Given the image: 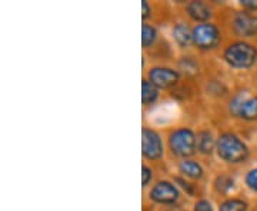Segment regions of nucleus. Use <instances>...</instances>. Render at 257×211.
Instances as JSON below:
<instances>
[{
  "instance_id": "nucleus-8",
  "label": "nucleus",
  "mask_w": 257,
  "mask_h": 211,
  "mask_svg": "<svg viewBox=\"0 0 257 211\" xmlns=\"http://www.w3.org/2000/svg\"><path fill=\"white\" fill-rule=\"evenodd\" d=\"M230 110L239 117H243L246 120H256L257 119V97L251 99H241L237 97L236 100L231 103Z\"/></svg>"
},
{
  "instance_id": "nucleus-19",
  "label": "nucleus",
  "mask_w": 257,
  "mask_h": 211,
  "mask_svg": "<svg viewBox=\"0 0 257 211\" xmlns=\"http://www.w3.org/2000/svg\"><path fill=\"white\" fill-rule=\"evenodd\" d=\"M194 211H213V208H211L210 202L206 201V200H200V201L196 202Z\"/></svg>"
},
{
  "instance_id": "nucleus-12",
  "label": "nucleus",
  "mask_w": 257,
  "mask_h": 211,
  "mask_svg": "<svg viewBox=\"0 0 257 211\" xmlns=\"http://www.w3.org/2000/svg\"><path fill=\"white\" fill-rule=\"evenodd\" d=\"M173 35H175L176 42L182 47H187L190 45V42H193V32H190L189 28L182 25V23H179L176 26L175 30H173Z\"/></svg>"
},
{
  "instance_id": "nucleus-22",
  "label": "nucleus",
  "mask_w": 257,
  "mask_h": 211,
  "mask_svg": "<svg viewBox=\"0 0 257 211\" xmlns=\"http://www.w3.org/2000/svg\"><path fill=\"white\" fill-rule=\"evenodd\" d=\"M142 6H143V15L142 16H143V19H146L149 16V5H147L146 2H143Z\"/></svg>"
},
{
  "instance_id": "nucleus-21",
  "label": "nucleus",
  "mask_w": 257,
  "mask_h": 211,
  "mask_svg": "<svg viewBox=\"0 0 257 211\" xmlns=\"http://www.w3.org/2000/svg\"><path fill=\"white\" fill-rule=\"evenodd\" d=\"M243 8H246L248 10H256L257 9V0H241L240 2Z\"/></svg>"
},
{
  "instance_id": "nucleus-16",
  "label": "nucleus",
  "mask_w": 257,
  "mask_h": 211,
  "mask_svg": "<svg viewBox=\"0 0 257 211\" xmlns=\"http://www.w3.org/2000/svg\"><path fill=\"white\" fill-rule=\"evenodd\" d=\"M247 210V202L243 200H227L220 205L219 211H246Z\"/></svg>"
},
{
  "instance_id": "nucleus-3",
  "label": "nucleus",
  "mask_w": 257,
  "mask_h": 211,
  "mask_svg": "<svg viewBox=\"0 0 257 211\" xmlns=\"http://www.w3.org/2000/svg\"><path fill=\"white\" fill-rule=\"evenodd\" d=\"M169 144H170V148L176 156H192L194 153V148H196V137L190 130H176L175 133H172V136H170Z\"/></svg>"
},
{
  "instance_id": "nucleus-1",
  "label": "nucleus",
  "mask_w": 257,
  "mask_h": 211,
  "mask_svg": "<svg viewBox=\"0 0 257 211\" xmlns=\"http://www.w3.org/2000/svg\"><path fill=\"white\" fill-rule=\"evenodd\" d=\"M216 147H217L219 156L227 163H241L248 156L246 144L239 137H236L234 134H230V133L221 134L216 143Z\"/></svg>"
},
{
  "instance_id": "nucleus-10",
  "label": "nucleus",
  "mask_w": 257,
  "mask_h": 211,
  "mask_svg": "<svg viewBox=\"0 0 257 211\" xmlns=\"http://www.w3.org/2000/svg\"><path fill=\"white\" fill-rule=\"evenodd\" d=\"M187 13L196 22H206L211 15L210 9L202 2H192V3H189L187 5Z\"/></svg>"
},
{
  "instance_id": "nucleus-9",
  "label": "nucleus",
  "mask_w": 257,
  "mask_h": 211,
  "mask_svg": "<svg viewBox=\"0 0 257 211\" xmlns=\"http://www.w3.org/2000/svg\"><path fill=\"white\" fill-rule=\"evenodd\" d=\"M234 29L240 36H254L257 33V18L247 12L237 13L234 18Z\"/></svg>"
},
{
  "instance_id": "nucleus-2",
  "label": "nucleus",
  "mask_w": 257,
  "mask_h": 211,
  "mask_svg": "<svg viewBox=\"0 0 257 211\" xmlns=\"http://www.w3.org/2000/svg\"><path fill=\"white\" fill-rule=\"evenodd\" d=\"M224 59L230 66L236 69H247L256 63L257 50L251 45H247L244 42H237L226 49Z\"/></svg>"
},
{
  "instance_id": "nucleus-5",
  "label": "nucleus",
  "mask_w": 257,
  "mask_h": 211,
  "mask_svg": "<svg viewBox=\"0 0 257 211\" xmlns=\"http://www.w3.org/2000/svg\"><path fill=\"white\" fill-rule=\"evenodd\" d=\"M142 151L149 160H157L163 156V144L160 136L153 130L145 129L142 133Z\"/></svg>"
},
{
  "instance_id": "nucleus-4",
  "label": "nucleus",
  "mask_w": 257,
  "mask_h": 211,
  "mask_svg": "<svg viewBox=\"0 0 257 211\" xmlns=\"http://www.w3.org/2000/svg\"><path fill=\"white\" fill-rule=\"evenodd\" d=\"M220 42L219 30L211 23H202L193 29V43L202 50L214 49Z\"/></svg>"
},
{
  "instance_id": "nucleus-6",
  "label": "nucleus",
  "mask_w": 257,
  "mask_h": 211,
  "mask_svg": "<svg viewBox=\"0 0 257 211\" xmlns=\"http://www.w3.org/2000/svg\"><path fill=\"white\" fill-rule=\"evenodd\" d=\"M150 198L160 204H173L179 198V191L169 181H159L150 191Z\"/></svg>"
},
{
  "instance_id": "nucleus-14",
  "label": "nucleus",
  "mask_w": 257,
  "mask_h": 211,
  "mask_svg": "<svg viewBox=\"0 0 257 211\" xmlns=\"http://www.w3.org/2000/svg\"><path fill=\"white\" fill-rule=\"evenodd\" d=\"M180 171L190 178H202L203 170L200 165L192 160H184L180 163Z\"/></svg>"
},
{
  "instance_id": "nucleus-18",
  "label": "nucleus",
  "mask_w": 257,
  "mask_h": 211,
  "mask_svg": "<svg viewBox=\"0 0 257 211\" xmlns=\"http://www.w3.org/2000/svg\"><path fill=\"white\" fill-rule=\"evenodd\" d=\"M246 183H247V185L251 190L257 191V168L251 170V171L248 173L247 177H246Z\"/></svg>"
},
{
  "instance_id": "nucleus-20",
  "label": "nucleus",
  "mask_w": 257,
  "mask_h": 211,
  "mask_svg": "<svg viewBox=\"0 0 257 211\" xmlns=\"http://www.w3.org/2000/svg\"><path fill=\"white\" fill-rule=\"evenodd\" d=\"M152 177H153V174H152V170L150 168H147L146 165L143 167V173H142V181H143V185H147L149 184V181L152 180Z\"/></svg>"
},
{
  "instance_id": "nucleus-15",
  "label": "nucleus",
  "mask_w": 257,
  "mask_h": 211,
  "mask_svg": "<svg viewBox=\"0 0 257 211\" xmlns=\"http://www.w3.org/2000/svg\"><path fill=\"white\" fill-rule=\"evenodd\" d=\"M156 37V29L149 26V25H143V29H142V43H143V47L152 46L155 43Z\"/></svg>"
},
{
  "instance_id": "nucleus-13",
  "label": "nucleus",
  "mask_w": 257,
  "mask_h": 211,
  "mask_svg": "<svg viewBox=\"0 0 257 211\" xmlns=\"http://www.w3.org/2000/svg\"><path fill=\"white\" fill-rule=\"evenodd\" d=\"M159 97V90L155 84H152L147 80H143L142 83V100H143V104L147 106V104H152L155 103L156 99Z\"/></svg>"
},
{
  "instance_id": "nucleus-17",
  "label": "nucleus",
  "mask_w": 257,
  "mask_h": 211,
  "mask_svg": "<svg viewBox=\"0 0 257 211\" xmlns=\"http://www.w3.org/2000/svg\"><path fill=\"white\" fill-rule=\"evenodd\" d=\"M231 187H233V180L229 178V177H226V175H221V177H219L216 180V188L219 191H227Z\"/></svg>"
},
{
  "instance_id": "nucleus-7",
  "label": "nucleus",
  "mask_w": 257,
  "mask_h": 211,
  "mask_svg": "<svg viewBox=\"0 0 257 211\" xmlns=\"http://www.w3.org/2000/svg\"><path fill=\"white\" fill-rule=\"evenodd\" d=\"M149 80L152 84H155L157 89H167L177 83L179 74L167 67H155L149 72Z\"/></svg>"
},
{
  "instance_id": "nucleus-11",
  "label": "nucleus",
  "mask_w": 257,
  "mask_h": 211,
  "mask_svg": "<svg viewBox=\"0 0 257 211\" xmlns=\"http://www.w3.org/2000/svg\"><path fill=\"white\" fill-rule=\"evenodd\" d=\"M196 147L203 154H210L211 150L214 148V140L211 137L209 131H202L197 134L196 138Z\"/></svg>"
}]
</instances>
